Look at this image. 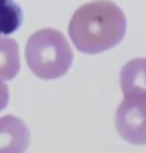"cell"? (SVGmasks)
Instances as JSON below:
<instances>
[{
    "label": "cell",
    "mask_w": 146,
    "mask_h": 153,
    "mask_svg": "<svg viewBox=\"0 0 146 153\" xmlns=\"http://www.w3.org/2000/svg\"><path fill=\"white\" fill-rule=\"evenodd\" d=\"M115 126L125 141L146 145V100L125 97L117 108Z\"/></svg>",
    "instance_id": "cell-3"
},
{
    "label": "cell",
    "mask_w": 146,
    "mask_h": 153,
    "mask_svg": "<svg viewBox=\"0 0 146 153\" xmlns=\"http://www.w3.org/2000/svg\"><path fill=\"white\" fill-rule=\"evenodd\" d=\"M74 53L65 36L52 28L40 29L29 36L26 45V62L40 79H57L67 74Z\"/></svg>",
    "instance_id": "cell-2"
},
{
    "label": "cell",
    "mask_w": 146,
    "mask_h": 153,
    "mask_svg": "<svg viewBox=\"0 0 146 153\" xmlns=\"http://www.w3.org/2000/svg\"><path fill=\"white\" fill-rule=\"evenodd\" d=\"M22 19V9L16 0H0V36H7L17 31Z\"/></svg>",
    "instance_id": "cell-7"
},
{
    "label": "cell",
    "mask_w": 146,
    "mask_h": 153,
    "mask_svg": "<svg viewBox=\"0 0 146 153\" xmlns=\"http://www.w3.org/2000/svg\"><path fill=\"white\" fill-rule=\"evenodd\" d=\"M21 67L19 45L10 36H0V79L10 81L17 76Z\"/></svg>",
    "instance_id": "cell-6"
},
{
    "label": "cell",
    "mask_w": 146,
    "mask_h": 153,
    "mask_svg": "<svg viewBox=\"0 0 146 153\" xmlns=\"http://www.w3.org/2000/svg\"><path fill=\"white\" fill-rule=\"evenodd\" d=\"M120 88L125 97L146 100V59H132L122 67Z\"/></svg>",
    "instance_id": "cell-5"
},
{
    "label": "cell",
    "mask_w": 146,
    "mask_h": 153,
    "mask_svg": "<svg viewBox=\"0 0 146 153\" xmlns=\"http://www.w3.org/2000/svg\"><path fill=\"white\" fill-rule=\"evenodd\" d=\"M28 126L16 115L0 117V153H24L29 146Z\"/></svg>",
    "instance_id": "cell-4"
},
{
    "label": "cell",
    "mask_w": 146,
    "mask_h": 153,
    "mask_svg": "<svg viewBox=\"0 0 146 153\" xmlns=\"http://www.w3.org/2000/svg\"><path fill=\"white\" fill-rule=\"evenodd\" d=\"M9 103V88L5 83H2L0 79V110H4Z\"/></svg>",
    "instance_id": "cell-8"
},
{
    "label": "cell",
    "mask_w": 146,
    "mask_h": 153,
    "mask_svg": "<svg viewBox=\"0 0 146 153\" xmlns=\"http://www.w3.org/2000/svg\"><path fill=\"white\" fill-rule=\"evenodd\" d=\"M125 29V14L110 0L84 4L72 14L69 22L70 42L83 53H102L117 47L124 40Z\"/></svg>",
    "instance_id": "cell-1"
}]
</instances>
